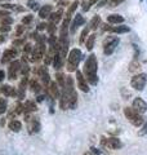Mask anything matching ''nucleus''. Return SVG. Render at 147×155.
<instances>
[{
    "label": "nucleus",
    "instance_id": "f257e3e1",
    "mask_svg": "<svg viewBox=\"0 0 147 155\" xmlns=\"http://www.w3.org/2000/svg\"><path fill=\"white\" fill-rule=\"evenodd\" d=\"M97 58L96 54H90L88 57V60L85 61V65H84V74H85V79L89 81L92 85H96L97 81H98V78H97Z\"/></svg>",
    "mask_w": 147,
    "mask_h": 155
},
{
    "label": "nucleus",
    "instance_id": "f03ea898",
    "mask_svg": "<svg viewBox=\"0 0 147 155\" xmlns=\"http://www.w3.org/2000/svg\"><path fill=\"white\" fill-rule=\"evenodd\" d=\"M80 60H81V51L79 48L71 49L70 53H68V57H67V70L70 72L76 71Z\"/></svg>",
    "mask_w": 147,
    "mask_h": 155
},
{
    "label": "nucleus",
    "instance_id": "7ed1b4c3",
    "mask_svg": "<svg viewBox=\"0 0 147 155\" xmlns=\"http://www.w3.org/2000/svg\"><path fill=\"white\" fill-rule=\"evenodd\" d=\"M147 84V74L142 72V74H137L136 76L132 78L130 85L133 87L136 91H142Z\"/></svg>",
    "mask_w": 147,
    "mask_h": 155
},
{
    "label": "nucleus",
    "instance_id": "20e7f679",
    "mask_svg": "<svg viewBox=\"0 0 147 155\" xmlns=\"http://www.w3.org/2000/svg\"><path fill=\"white\" fill-rule=\"evenodd\" d=\"M120 39L116 38V36H109L105 39L103 41V48H105V54L106 56H110L112 52L115 51V48L117 47V44H119Z\"/></svg>",
    "mask_w": 147,
    "mask_h": 155
},
{
    "label": "nucleus",
    "instance_id": "39448f33",
    "mask_svg": "<svg viewBox=\"0 0 147 155\" xmlns=\"http://www.w3.org/2000/svg\"><path fill=\"white\" fill-rule=\"evenodd\" d=\"M76 81H77V87H79V89L81 92H84V93H88L89 92V85H88L87 83V79L84 78V75H83V72L76 70Z\"/></svg>",
    "mask_w": 147,
    "mask_h": 155
},
{
    "label": "nucleus",
    "instance_id": "423d86ee",
    "mask_svg": "<svg viewBox=\"0 0 147 155\" xmlns=\"http://www.w3.org/2000/svg\"><path fill=\"white\" fill-rule=\"evenodd\" d=\"M21 66L22 64L19 61H13L11 66H9V70H8V78L11 80H14L17 78V74L21 72Z\"/></svg>",
    "mask_w": 147,
    "mask_h": 155
},
{
    "label": "nucleus",
    "instance_id": "0eeeda50",
    "mask_svg": "<svg viewBox=\"0 0 147 155\" xmlns=\"http://www.w3.org/2000/svg\"><path fill=\"white\" fill-rule=\"evenodd\" d=\"M35 72L41 78V81H43V85L48 87V84L51 83V76H49V72H48V69L47 66H40L39 69L35 70Z\"/></svg>",
    "mask_w": 147,
    "mask_h": 155
},
{
    "label": "nucleus",
    "instance_id": "6e6552de",
    "mask_svg": "<svg viewBox=\"0 0 147 155\" xmlns=\"http://www.w3.org/2000/svg\"><path fill=\"white\" fill-rule=\"evenodd\" d=\"M133 109L138 114H145L147 111V104L142 98L137 97V98H134V101H133Z\"/></svg>",
    "mask_w": 147,
    "mask_h": 155
},
{
    "label": "nucleus",
    "instance_id": "1a4fd4ad",
    "mask_svg": "<svg viewBox=\"0 0 147 155\" xmlns=\"http://www.w3.org/2000/svg\"><path fill=\"white\" fill-rule=\"evenodd\" d=\"M103 143H106V146H107V147L114 149V150L120 149V147L122 146L121 141H120L119 138H116V137H110L109 140H107V141H103Z\"/></svg>",
    "mask_w": 147,
    "mask_h": 155
},
{
    "label": "nucleus",
    "instance_id": "9d476101",
    "mask_svg": "<svg viewBox=\"0 0 147 155\" xmlns=\"http://www.w3.org/2000/svg\"><path fill=\"white\" fill-rule=\"evenodd\" d=\"M18 56V52L16 49H7L5 52L3 53V58H2V62L3 64H7L9 60H13Z\"/></svg>",
    "mask_w": 147,
    "mask_h": 155
},
{
    "label": "nucleus",
    "instance_id": "9b49d317",
    "mask_svg": "<svg viewBox=\"0 0 147 155\" xmlns=\"http://www.w3.org/2000/svg\"><path fill=\"white\" fill-rule=\"evenodd\" d=\"M84 22H85V21H84V17H83L81 14H76V17H75V19H74L72 25H71V27H70V32L74 34V32L76 31V28L79 27V26H81Z\"/></svg>",
    "mask_w": 147,
    "mask_h": 155
},
{
    "label": "nucleus",
    "instance_id": "f8f14e48",
    "mask_svg": "<svg viewBox=\"0 0 147 155\" xmlns=\"http://www.w3.org/2000/svg\"><path fill=\"white\" fill-rule=\"evenodd\" d=\"M107 22L112 23V25H120V23L124 22V17L120 16V14H110L107 17Z\"/></svg>",
    "mask_w": 147,
    "mask_h": 155
},
{
    "label": "nucleus",
    "instance_id": "ddd939ff",
    "mask_svg": "<svg viewBox=\"0 0 147 155\" xmlns=\"http://www.w3.org/2000/svg\"><path fill=\"white\" fill-rule=\"evenodd\" d=\"M62 65H63V57L61 56L60 52H56L54 56H53V67L58 70L62 67Z\"/></svg>",
    "mask_w": 147,
    "mask_h": 155
},
{
    "label": "nucleus",
    "instance_id": "4468645a",
    "mask_svg": "<svg viewBox=\"0 0 147 155\" xmlns=\"http://www.w3.org/2000/svg\"><path fill=\"white\" fill-rule=\"evenodd\" d=\"M52 14V5H43L40 8V11H39V17L40 18H47Z\"/></svg>",
    "mask_w": 147,
    "mask_h": 155
},
{
    "label": "nucleus",
    "instance_id": "2eb2a0df",
    "mask_svg": "<svg viewBox=\"0 0 147 155\" xmlns=\"http://www.w3.org/2000/svg\"><path fill=\"white\" fill-rule=\"evenodd\" d=\"M0 91H2V93H4V94L8 96V97H16L17 96L16 89H14L13 87H11V85H3Z\"/></svg>",
    "mask_w": 147,
    "mask_h": 155
},
{
    "label": "nucleus",
    "instance_id": "dca6fc26",
    "mask_svg": "<svg viewBox=\"0 0 147 155\" xmlns=\"http://www.w3.org/2000/svg\"><path fill=\"white\" fill-rule=\"evenodd\" d=\"M124 115L126 116V119H128L129 122H132V120H133L136 116L138 115V113H137V111H136L133 107H132V109H130V107H125V109H124Z\"/></svg>",
    "mask_w": 147,
    "mask_h": 155
},
{
    "label": "nucleus",
    "instance_id": "f3484780",
    "mask_svg": "<svg viewBox=\"0 0 147 155\" xmlns=\"http://www.w3.org/2000/svg\"><path fill=\"white\" fill-rule=\"evenodd\" d=\"M8 127L11 130H13V132H19L22 128V124H21V122H18V120H11L8 124Z\"/></svg>",
    "mask_w": 147,
    "mask_h": 155
},
{
    "label": "nucleus",
    "instance_id": "a211bd4d",
    "mask_svg": "<svg viewBox=\"0 0 147 155\" xmlns=\"http://www.w3.org/2000/svg\"><path fill=\"white\" fill-rule=\"evenodd\" d=\"M48 18H49V22H53V23H56V25H57V23L62 19V11H58L56 13H52Z\"/></svg>",
    "mask_w": 147,
    "mask_h": 155
},
{
    "label": "nucleus",
    "instance_id": "6ab92c4d",
    "mask_svg": "<svg viewBox=\"0 0 147 155\" xmlns=\"http://www.w3.org/2000/svg\"><path fill=\"white\" fill-rule=\"evenodd\" d=\"M96 34H90L89 36L87 38V41H85V45H87V49L88 51H92L93 47H94V41H96Z\"/></svg>",
    "mask_w": 147,
    "mask_h": 155
},
{
    "label": "nucleus",
    "instance_id": "aec40b11",
    "mask_svg": "<svg viewBox=\"0 0 147 155\" xmlns=\"http://www.w3.org/2000/svg\"><path fill=\"white\" fill-rule=\"evenodd\" d=\"M129 31H130V28L128 26H125V25H120V26L112 27V30H111V32H116V34H126Z\"/></svg>",
    "mask_w": 147,
    "mask_h": 155
},
{
    "label": "nucleus",
    "instance_id": "412c9836",
    "mask_svg": "<svg viewBox=\"0 0 147 155\" xmlns=\"http://www.w3.org/2000/svg\"><path fill=\"white\" fill-rule=\"evenodd\" d=\"M100 25H101V17L100 16H94L92 18L90 23H89V28L90 30H97Z\"/></svg>",
    "mask_w": 147,
    "mask_h": 155
},
{
    "label": "nucleus",
    "instance_id": "4be33fe9",
    "mask_svg": "<svg viewBox=\"0 0 147 155\" xmlns=\"http://www.w3.org/2000/svg\"><path fill=\"white\" fill-rule=\"evenodd\" d=\"M23 106H24V111H27V113H31V111H36L38 110L36 104L34 102V101H26Z\"/></svg>",
    "mask_w": 147,
    "mask_h": 155
},
{
    "label": "nucleus",
    "instance_id": "5701e85b",
    "mask_svg": "<svg viewBox=\"0 0 147 155\" xmlns=\"http://www.w3.org/2000/svg\"><path fill=\"white\" fill-rule=\"evenodd\" d=\"M145 122H146V120H145L143 116H142V114H138L133 120H132L130 123L133 124V125H136V127H141L142 124H145Z\"/></svg>",
    "mask_w": 147,
    "mask_h": 155
},
{
    "label": "nucleus",
    "instance_id": "b1692460",
    "mask_svg": "<svg viewBox=\"0 0 147 155\" xmlns=\"http://www.w3.org/2000/svg\"><path fill=\"white\" fill-rule=\"evenodd\" d=\"M30 87H31V91L35 92V93H39V92H40V89H41V85L38 83L36 79H32V80L30 81Z\"/></svg>",
    "mask_w": 147,
    "mask_h": 155
},
{
    "label": "nucleus",
    "instance_id": "393cba45",
    "mask_svg": "<svg viewBox=\"0 0 147 155\" xmlns=\"http://www.w3.org/2000/svg\"><path fill=\"white\" fill-rule=\"evenodd\" d=\"M56 78H57V83H58V85H60L61 88H65L66 78L63 76V74H61V72H57V74H56Z\"/></svg>",
    "mask_w": 147,
    "mask_h": 155
},
{
    "label": "nucleus",
    "instance_id": "a878e982",
    "mask_svg": "<svg viewBox=\"0 0 147 155\" xmlns=\"http://www.w3.org/2000/svg\"><path fill=\"white\" fill-rule=\"evenodd\" d=\"M77 5H79V2H74L71 5H70V8H68V11H67V13H66V17H70V18H71V16L74 14V12L76 11Z\"/></svg>",
    "mask_w": 147,
    "mask_h": 155
},
{
    "label": "nucleus",
    "instance_id": "bb28decb",
    "mask_svg": "<svg viewBox=\"0 0 147 155\" xmlns=\"http://www.w3.org/2000/svg\"><path fill=\"white\" fill-rule=\"evenodd\" d=\"M141 67V65H139V62H138V60L137 58H134V61L132 62V64L129 65V71L130 72H134V71H137Z\"/></svg>",
    "mask_w": 147,
    "mask_h": 155
},
{
    "label": "nucleus",
    "instance_id": "cd10ccee",
    "mask_svg": "<svg viewBox=\"0 0 147 155\" xmlns=\"http://www.w3.org/2000/svg\"><path fill=\"white\" fill-rule=\"evenodd\" d=\"M89 30H90L89 27H85L84 30L81 31V35H80V39H79V43H80V44H83V43L85 41V39L88 38V34H89Z\"/></svg>",
    "mask_w": 147,
    "mask_h": 155
},
{
    "label": "nucleus",
    "instance_id": "c85d7f7f",
    "mask_svg": "<svg viewBox=\"0 0 147 155\" xmlns=\"http://www.w3.org/2000/svg\"><path fill=\"white\" fill-rule=\"evenodd\" d=\"M7 106H8L7 100L5 98H0V115H3L7 111Z\"/></svg>",
    "mask_w": 147,
    "mask_h": 155
},
{
    "label": "nucleus",
    "instance_id": "c756f323",
    "mask_svg": "<svg viewBox=\"0 0 147 155\" xmlns=\"http://www.w3.org/2000/svg\"><path fill=\"white\" fill-rule=\"evenodd\" d=\"M47 30H48V32L51 34V35H54V32H56V30H57L56 23H53V22L47 23Z\"/></svg>",
    "mask_w": 147,
    "mask_h": 155
},
{
    "label": "nucleus",
    "instance_id": "7c9ffc66",
    "mask_svg": "<svg viewBox=\"0 0 147 155\" xmlns=\"http://www.w3.org/2000/svg\"><path fill=\"white\" fill-rule=\"evenodd\" d=\"M0 22H2V25L9 26V25H12V23H13V19H12V17H9V16H5V17L0 18Z\"/></svg>",
    "mask_w": 147,
    "mask_h": 155
},
{
    "label": "nucleus",
    "instance_id": "2f4dec72",
    "mask_svg": "<svg viewBox=\"0 0 147 155\" xmlns=\"http://www.w3.org/2000/svg\"><path fill=\"white\" fill-rule=\"evenodd\" d=\"M28 71H30V67H28L27 62H23L22 66H21V74H22L23 76H27V75H28Z\"/></svg>",
    "mask_w": 147,
    "mask_h": 155
},
{
    "label": "nucleus",
    "instance_id": "473e14b6",
    "mask_svg": "<svg viewBox=\"0 0 147 155\" xmlns=\"http://www.w3.org/2000/svg\"><path fill=\"white\" fill-rule=\"evenodd\" d=\"M32 130L34 132H39V130H40V123L36 120V118H34V120H32Z\"/></svg>",
    "mask_w": 147,
    "mask_h": 155
},
{
    "label": "nucleus",
    "instance_id": "72a5a7b5",
    "mask_svg": "<svg viewBox=\"0 0 147 155\" xmlns=\"http://www.w3.org/2000/svg\"><path fill=\"white\" fill-rule=\"evenodd\" d=\"M27 83H28V79H27V76H23V79L21 80V83H19V89H26V87H27Z\"/></svg>",
    "mask_w": 147,
    "mask_h": 155
},
{
    "label": "nucleus",
    "instance_id": "f704fd0d",
    "mask_svg": "<svg viewBox=\"0 0 147 155\" xmlns=\"http://www.w3.org/2000/svg\"><path fill=\"white\" fill-rule=\"evenodd\" d=\"M32 19H34V17L31 16V14H28V16L22 18V25H28V23L32 22Z\"/></svg>",
    "mask_w": 147,
    "mask_h": 155
},
{
    "label": "nucleus",
    "instance_id": "c9c22d12",
    "mask_svg": "<svg viewBox=\"0 0 147 155\" xmlns=\"http://www.w3.org/2000/svg\"><path fill=\"white\" fill-rule=\"evenodd\" d=\"M22 111H24V106H23L22 104L18 102V104L16 105V110H14V113H16V114H21Z\"/></svg>",
    "mask_w": 147,
    "mask_h": 155
},
{
    "label": "nucleus",
    "instance_id": "e433bc0d",
    "mask_svg": "<svg viewBox=\"0 0 147 155\" xmlns=\"http://www.w3.org/2000/svg\"><path fill=\"white\" fill-rule=\"evenodd\" d=\"M44 62H45V65H49V64H52V62H53V57H52L51 53H47V54H45Z\"/></svg>",
    "mask_w": 147,
    "mask_h": 155
},
{
    "label": "nucleus",
    "instance_id": "4c0bfd02",
    "mask_svg": "<svg viewBox=\"0 0 147 155\" xmlns=\"http://www.w3.org/2000/svg\"><path fill=\"white\" fill-rule=\"evenodd\" d=\"M23 31H24V25L17 26V28H16V36H21Z\"/></svg>",
    "mask_w": 147,
    "mask_h": 155
},
{
    "label": "nucleus",
    "instance_id": "58836bf2",
    "mask_svg": "<svg viewBox=\"0 0 147 155\" xmlns=\"http://www.w3.org/2000/svg\"><path fill=\"white\" fill-rule=\"evenodd\" d=\"M32 49H34V48H32V45L30 44V43H27V44H24V45H23V51H24V53H31Z\"/></svg>",
    "mask_w": 147,
    "mask_h": 155
},
{
    "label": "nucleus",
    "instance_id": "ea45409f",
    "mask_svg": "<svg viewBox=\"0 0 147 155\" xmlns=\"http://www.w3.org/2000/svg\"><path fill=\"white\" fill-rule=\"evenodd\" d=\"M18 45H24L23 39H16V40L13 41V47H18Z\"/></svg>",
    "mask_w": 147,
    "mask_h": 155
},
{
    "label": "nucleus",
    "instance_id": "a19ab883",
    "mask_svg": "<svg viewBox=\"0 0 147 155\" xmlns=\"http://www.w3.org/2000/svg\"><path fill=\"white\" fill-rule=\"evenodd\" d=\"M122 2H124V0H110V7H116Z\"/></svg>",
    "mask_w": 147,
    "mask_h": 155
},
{
    "label": "nucleus",
    "instance_id": "79ce46f5",
    "mask_svg": "<svg viewBox=\"0 0 147 155\" xmlns=\"http://www.w3.org/2000/svg\"><path fill=\"white\" fill-rule=\"evenodd\" d=\"M17 97H18V100H23L24 98V91L23 89H18L17 91Z\"/></svg>",
    "mask_w": 147,
    "mask_h": 155
},
{
    "label": "nucleus",
    "instance_id": "37998d69",
    "mask_svg": "<svg viewBox=\"0 0 147 155\" xmlns=\"http://www.w3.org/2000/svg\"><path fill=\"white\" fill-rule=\"evenodd\" d=\"M139 134H141V136H145V134H147V120L145 122V124H143V127H142V130L139 132Z\"/></svg>",
    "mask_w": 147,
    "mask_h": 155
},
{
    "label": "nucleus",
    "instance_id": "c03bdc74",
    "mask_svg": "<svg viewBox=\"0 0 147 155\" xmlns=\"http://www.w3.org/2000/svg\"><path fill=\"white\" fill-rule=\"evenodd\" d=\"M47 28V23H39L38 25V31H43Z\"/></svg>",
    "mask_w": 147,
    "mask_h": 155
},
{
    "label": "nucleus",
    "instance_id": "a18cd8bd",
    "mask_svg": "<svg viewBox=\"0 0 147 155\" xmlns=\"http://www.w3.org/2000/svg\"><path fill=\"white\" fill-rule=\"evenodd\" d=\"M9 30H11V26H5V25H3L2 27H0V31H2V32H8Z\"/></svg>",
    "mask_w": 147,
    "mask_h": 155
},
{
    "label": "nucleus",
    "instance_id": "49530a36",
    "mask_svg": "<svg viewBox=\"0 0 147 155\" xmlns=\"http://www.w3.org/2000/svg\"><path fill=\"white\" fill-rule=\"evenodd\" d=\"M2 7L5 8V9H14V7H16V5H13V4H3Z\"/></svg>",
    "mask_w": 147,
    "mask_h": 155
},
{
    "label": "nucleus",
    "instance_id": "de8ad7c7",
    "mask_svg": "<svg viewBox=\"0 0 147 155\" xmlns=\"http://www.w3.org/2000/svg\"><path fill=\"white\" fill-rule=\"evenodd\" d=\"M38 5H39V4H36V3H30V5H28V7L32 8L34 11H38V8H39Z\"/></svg>",
    "mask_w": 147,
    "mask_h": 155
},
{
    "label": "nucleus",
    "instance_id": "09e8293b",
    "mask_svg": "<svg viewBox=\"0 0 147 155\" xmlns=\"http://www.w3.org/2000/svg\"><path fill=\"white\" fill-rule=\"evenodd\" d=\"M4 78H5V72H4L3 70H0V81H3Z\"/></svg>",
    "mask_w": 147,
    "mask_h": 155
},
{
    "label": "nucleus",
    "instance_id": "8fccbe9b",
    "mask_svg": "<svg viewBox=\"0 0 147 155\" xmlns=\"http://www.w3.org/2000/svg\"><path fill=\"white\" fill-rule=\"evenodd\" d=\"M98 2H100V0H89V2H88V5L92 7L93 4H96V3H98Z\"/></svg>",
    "mask_w": 147,
    "mask_h": 155
},
{
    "label": "nucleus",
    "instance_id": "3c124183",
    "mask_svg": "<svg viewBox=\"0 0 147 155\" xmlns=\"http://www.w3.org/2000/svg\"><path fill=\"white\" fill-rule=\"evenodd\" d=\"M14 11H16V12H23L24 11V8H22V7H14Z\"/></svg>",
    "mask_w": 147,
    "mask_h": 155
},
{
    "label": "nucleus",
    "instance_id": "603ef678",
    "mask_svg": "<svg viewBox=\"0 0 147 155\" xmlns=\"http://www.w3.org/2000/svg\"><path fill=\"white\" fill-rule=\"evenodd\" d=\"M106 3H107V0H102V2H98V7H103Z\"/></svg>",
    "mask_w": 147,
    "mask_h": 155
},
{
    "label": "nucleus",
    "instance_id": "864d4df0",
    "mask_svg": "<svg viewBox=\"0 0 147 155\" xmlns=\"http://www.w3.org/2000/svg\"><path fill=\"white\" fill-rule=\"evenodd\" d=\"M4 40H5V35H0V44L4 43Z\"/></svg>",
    "mask_w": 147,
    "mask_h": 155
},
{
    "label": "nucleus",
    "instance_id": "5fc2aeb1",
    "mask_svg": "<svg viewBox=\"0 0 147 155\" xmlns=\"http://www.w3.org/2000/svg\"><path fill=\"white\" fill-rule=\"evenodd\" d=\"M43 98H44L43 96H38V101H39V102H41V101H43Z\"/></svg>",
    "mask_w": 147,
    "mask_h": 155
},
{
    "label": "nucleus",
    "instance_id": "6e6d98bb",
    "mask_svg": "<svg viewBox=\"0 0 147 155\" xmlns=\"http://www.w3.org/2000/svg\"><path fill=\"white\" fill-rule=\"evenodd\" d=\"M4 124H5V119H2V122H0V125L4 127Z\"/></svg>",
    "mask_w": 147,
    "mask_h": 155
},
{
    "label": "nucleus",
    "instance_id": "4d7b16f0",
    "mask_svg": "<svg viewBox=\"0 0 147 155\" xmlns=\"http://www.w3.org/2000/svg\"><path fill=\"white\" fill-rule=\"evenodd\" d=\"M30 2H32V0H30Z\"/></svg>",
    "mask_w": 147,
    "mask_h": 155
}]
</instances>
